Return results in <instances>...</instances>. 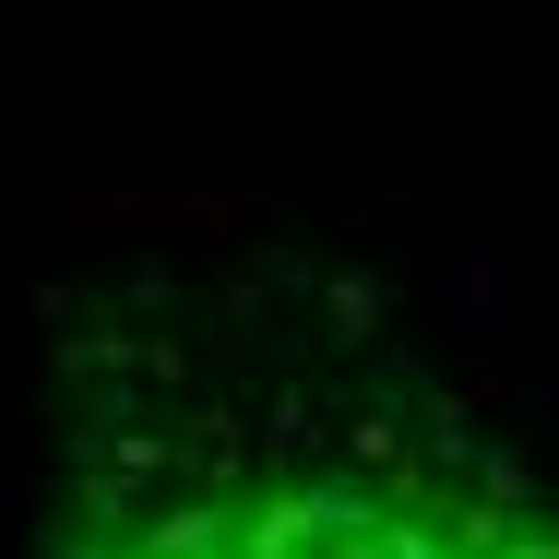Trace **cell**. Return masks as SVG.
<instances>
[{"mask_svg":"<svg viewBox=\"0 0 559 559\" xmlns=\"http://www.w3.org/2000/svg\"><path fill=\"white\" fill-rule=\"evenodd\" d=\"M84 559H559V524L417 464H286L167 500Z\"/></svg>","mask_w":559,"mask_h":559,"instance_id":"cell-1","label":"cell"}]
</instances>
